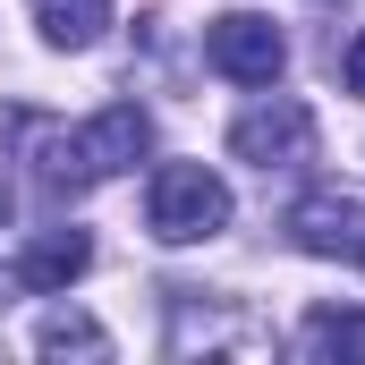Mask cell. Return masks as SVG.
<instances>
[{
    "label": "cell",
    "mask_w": 365,
    "mask_h": 365,
    "mask_svg": "<svg viewBox=\"0 0 365 365\" xmlns=\"http://www.w3.org/2000/svg\"><path fill=\"white\" fill-rule=\"evenodd\" d=\"M153 153V119L136 110V102H110V110H93L86 128L68 136H43L34 145V179H43V195H86V187H102V179H119V170H136Z\"/></svg>",
    "instance_id": "1"
},
{
    "label": "cell",
    "mask_w": 365,
    "mask_h": 365,
    "mask_svg": "<svg viewBox=\"0 0 365 365\" xmlns=\"http://www.w3.org/2000/svg\"><path fill=\"white\" fill-rule=\"evenodd\" d=\"M145 230L162 247H204L230 230V187L212 179L204 162H162L153 187H145Z\"/></svg>",
    "instance_id": "2"
},
{
    "label": "cell",
    "mask_w": 365,
    "mask_h": 365,
    "mask_svg": "<svg viewBox=\"0 0 365 365\" xmlns=\"http://www.w3.org/2000/svg\"><path fill=\"white\" fill-rule=\"evenodd\" d=\"M230 153L255 162V170H306L314 162V110L297 93H272V102L238 110L230 119Z\"/></svg>",
    "instance_id": "3"
},
{
    "label": "cell",
    "mask_w": 365,
    "mask_h": 365,
    "mask_svg": "<svg viewBox=\"0 0 365 365\" xmlns=\"http://www.w3.org/2000/svg\"><path fill=\"white\" fill-rule=\"evenodd\" d=\"M204 60H212L230 86H272L280 68H289V43H280V26L264 9H221V17L204 26Z\"/></svg>",
    "instance_id": "4"
},
{
    "label": "cell",
    "mask_w": 365,
    "mask_h": 365,
    "mask_svg": "<svg viewBox=\"0 0 365 365\" xmlns=\"http://www.w3.org/2000/svg\"><path fill=\"white\" fill-rule=\"evenodd\" d=\"M289 230H297V247L323 255V264H365V195H349V187H314V195L289 212Z\"/></svg>",
    "instance_id": "5"
},
{
    "label": "cell",
    "mask_w": 365,
    "mask_h": 365,
    "mask_svg": "<svg viewBox=\"0 0 365 365\" xmlns=\"http://www.w3.org/2000/svg\"><path fill=\"white\" fill-rule=\"evenodd\" d=\"M86 264H93V238L86 230H43L26 255H17V289H68V280H86Z\"/></svg>",
    "instance_id": "6"
},
{
    "label": "cell",
    "mask_w": 365,
    "mask_h": 365,
    "mask_svg": "<svg viewBox=\"0 0 365 365\" xmlns=\"http://www.w3.org/2000/svg\"><path fill=\"white\" fill-rule=\"evenodd\" d=\"M34 26L51 51H93L110 26V0H34Z\"/></svg>",
    "instance_id": "7"
},
{
    "label": "cell",
    "mask_w": 365,
    "mask_h": 365,
    "mask_svg": "<svg viewBox=\"0 0 365 365\" xmlns=\"http://www.w3.org/2000/svg\"><path fill=\"white\" fill-rule=\"evenodd\" d=\"M306 357H365V314H340V306H314L306 331H297Z\"/></svg>",
    "instance_id": "8"
},
{
    "label": "cell",
    "mask_w": 365,
    "mask_h": 365,
    "mask_svg": "<svg viewBox=\"0 0 365 365\" xmlns=\"http://www.w3.org/2000/svg\"><path fill=\"white\" fill-rule=\"evenodd\" d=\"M34 349H43V357H110V331H102L93 314H51V323L34 331Z\"/></svg>",
    "instance_id": "9"
},
{
    "label": "cell",
    "mask_w": 365,
    "mask_h": 365,
    "mask_svg": "<svg viewBox=\"0 0 365 365\" xmlns=\"http://www.w3.org/2000/svg\"><path fill=\"white\" fill-rule=\"evenodd\" d=\"M340 77H349V93H357V102H365V34H357V43H349V60H340Z\"/></svg>",
    "instance_id": "10"
},
{
    "label": "cell",
    "mask_w": 365,
    "mask_h": 365,
    "mask_svg": "<svg viewBox=\"0 0 365 365\" xmlns=\"http://www.w3.org/2000/svg\"><path fill=\"white\" fill-rule=\"evenodd\" d=\"M0 221H9V187H0Z\"/></svg>",
    "instance_id": "11"
},
{
    "label": "cell",
    "mask_w": 365,
    "mask_h": 365,
    "mask_svg": "<svg viewBox=\"0 0 365 365\" xmlns=\"http://www.w3.org/2000/svg\"><path fill=\"white\" fill-rule=\"evenodd\" d=\"M323 9H331V0H323Z\"/></svg>",
    "instance_id": "12"
}]
</instances>
